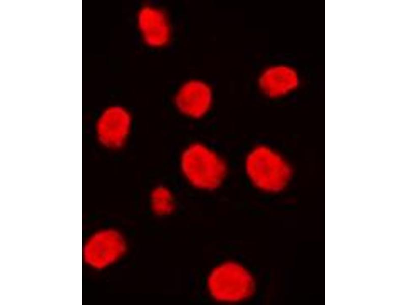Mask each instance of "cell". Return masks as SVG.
Returning <instances> with one entry per match:
<instances>
[{"label":"cell","instance_id":"52a82bcc","mask_svg":"<svg viewBox=\"0 0 407 305\" xmlns=\"http://www.w3.org/2000/svg\"><path fill=\"white\" fill-rule=\"evenodd\" d=\"M136 25L143 42L149 47L163 48L171 41V23L160 7L151 4L141 7L137 13Z\"/></svg>","mask_w":407,"mask_h":305},{"label":"cell","instance_id":"5b68a950","mask_svg":"<svg viewBox=\"0 0 407 305\" xmlns=\"http://www.w3.org/2000/svg\"><path fill=\"white\" fill-rule=\"evenodd\" d=\"M213 102L212 87L206 81L199 79H191L183 82L173 96V104L177 110L185 117L194 120L207 116Z\"/></svg>","mask_w":407,"mask_h":305},{"label":"cell","instance_id":"7a4b0ae2","mask_svg":"<svg viewBox=\"0 0 407 305\" xmlns=\"http://www.w3.org/2000/svg\"><path fill=\"white\" fill-rule=\"evenodd\" d=\"M179 167L185 180L194 188L212 191L225 182L228 166L215 150L200 142L187 145L179 157Z\"/></svg>","mask_w":407,"mask_h":305},{"label":"cell","instance_id":"8992f818","mask_svg":"<svg viewBox=\"0 0 407 305\" xmlns=\"http://www.w3.org/2000/svg\"><path fill=\"white\" fill-rule=\"evenodd\" d=\"M133 124L132 115L127 108L119 105L110 106L102 112L97 121L99 140L108 148L122 149L129 140Z\"/></svg>","mask_w":407,"mask_h":305},{"label":"cell","instance_id":"3957f363","mask_svg":"<svg viewBox=\"0 0 407 305\" xmlns=\"http://www.w3.org/2000/svg\"><path fill=\"white\" fill-rule=\"evenodd\" d=\"M206 287L215 301L226 303H238L250 298L256 284L251 272L242 264L226 261L213 267L206 279Z\"/></svg>","mask_w":407,"mask_h":305},{"label":"cell","instance_id":"ba28073f","mask_svg":"<svg viewBox=\"0 0 407 305\" xmlns=\"http://www.w3.org/2000/svg\"><path fill=\"white\" fill-rule=\"evenodd\" d=\"M300 84L297 70L285 64H277L265 68L259 74L258 87L266 97L280 99L294 92Z\"/></svg>","mask_w":407,"mask_h":305},{"label":"cell","instance_id":"9c48e42d","mask_svg":"<svg viewBox=\"0 0 407 305\" xmlns=\"http://www.w3.org/2000/svg\"><path fill=\"white\" fill-rule=\"evenodd\" d=\"M149 204L152 212L160 217L171 215L176 208L173 192L168 187L164 185H157L151 190Z\"/></svg>","mask_w":407,"mask_h":305},{"label":"cell","instance_id":"6da1fadb","mask_svg":"<svg viewBox=\"0 0 407 305\" xmlns=\"http://www.w3.org/2000/svg\"><path fill=\"white\" fill-rule=\"evenodd\" d=\"M245 175L257 190L267 194L283 191L290 184L292 167L286 158L273 147L264 144L252 147L244 161Z\"/></svg>","mask_w":407,"mask_h":305},{"label":"cell","instance_id":"277c9868","mask_svg":"<svg viewBox=\"0 0 407 305\" xmlns=\"http://www.w3.org/2000/svg\"><path fill=\"white\" fill-rule=\"evenodd\" d=\"M124 235L117 229L105 228L94 233L83 248V258L91 267L105 269L121 260L127 251Z\"/></svg>","mask_w":407,"mask_h":305}]
</instances>
